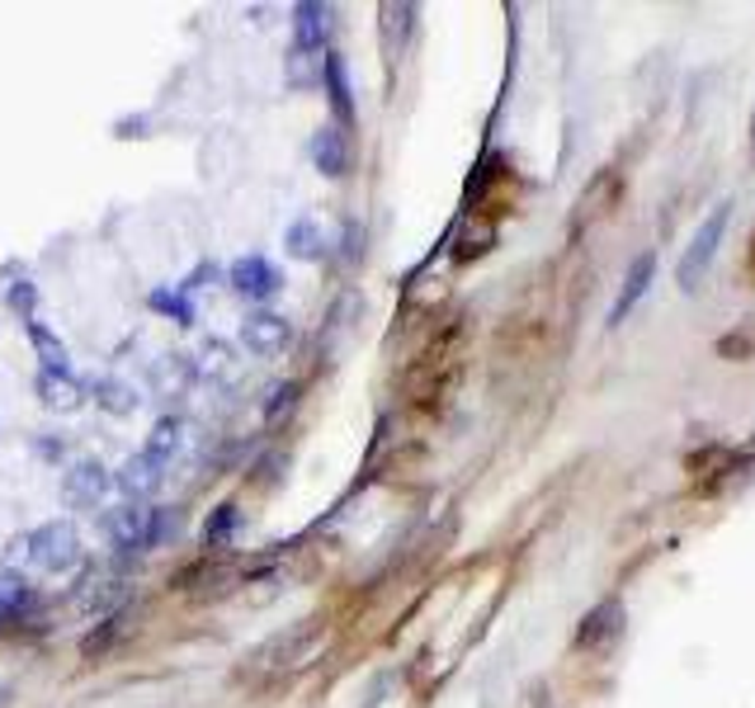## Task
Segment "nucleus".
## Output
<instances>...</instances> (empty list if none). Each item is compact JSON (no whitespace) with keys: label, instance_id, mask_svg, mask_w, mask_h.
Returning a JSON list of instances; mask_svg holds the SVG:
<instances>
[{"label":"nucleus","instance_id":"f257e3e1","mask_svg":"<svg viewBox=\"0 0 755 708\" xmlns=\"http://www.w3.org/2000/svg\"><path fill=\"white\" fill-rule=\"evenodd\" d=\"M29 562L38 567V572H52V577L71 572V567L81 562V534H76V524L52 520L43 529H33L29 534Z\"/></svg>","mask_w":755,"mask_h":708},{"label":"nucleus","instance_id":"f03ea898","mask_svg":"<svg viewBox=\"0 0 755 708\" xmlns=\"http://www.w3.org/2000/svg\"><path fill=\"white\" fill-rule=\"evenodd\" d=\"M727 223H732V208H727V204H718V213H708L704 227L694 232V242L685 246L680 269H675V279H680V288H685V293L699 288V279H704V269H708V260H713V250H718V242H723Z\"/></svg>","mask_w":755,"mask_h":708},{"label":"nucleus","instance_id":"7ed1b4c3","mask_svg":"<svg viewBox=\"0 0 755 708\" xmlns=\"http://www.w3.org/2000/svg\"><path fill=\"white\" fill-rule=\"evenodd\" d=\"M288 341H293V326H288V317H280V312H251V317L242 322V345L251 354H261V360L284 354Z\"/></svg>","mask_w":755,"mask_h":708},{"label":"nucleus","instance_id":"20e7f679","mask_svg":"<svg viewBox=\"0 0 755 708\" xmlns=\"http://www.w3.org/2000/svg\"><path fill=\"white\" fill-rule=\"evenodd\" d=\"M619 633H624V604L605 600L581 619V628H576V647H581V652H609V647L619 642Z\"/></svg>","mask_w":755,"mask_h":708},{"label":"nucleus","instance_id":"39448f33","mask_svg":"<svg viewBox=\"0 0 755 708\" xmlns=\"http://www.w3.org/2000/svg\"><path fill=\"white\" fill-rule=\"evenodd\" d=\"M227 284L242 293V298H251V303H265V298H274L280 293V269H274L265 255H242L232 269H227Z\"/></svg>","mask_w":755,"mask_h":708},{"label":"nucleus","instance_id":"423d86ee","mask_svg":"<svg viewBox=\"0 0 755 708\" xmlns=\"http://www.w3.org/2000/svg\"><path fill=\"white\" fill-rule=\"evenodd\" d=\"M109 486H114L109 468H105V463H95V459H86V463H76V468L67 472V482H62V496H67L71 505L90 510V505H99V501L109 496Z\"/></svg>","mask_w":755,"mask_h":708},{"label":"nucleus","instance_id":"0eeeda50","mask_svg":"<svg viewBox=\"0 0 755 708\" xmlns=\"http://www.w3.org/2000/svg\"><path fill=\"white\" fill-rule=\"evenodd\" d=\"M166 482V468L156 463V459H147V454H133V459H124V468L114 472V486L124 491V496L137 505V501H147V496H156V486Z\"/></svg>","mask_w":755,"mask_h":708},{"label":"nucleus","instance_id":"6e6552de","mask_svg":"<svg viewBox=\"0 0 755 708\" xmlns=\"http://www.w3.org/2000/svg\"><path fill=\"white\" fill-rule=\"evenodd\" d=\"M312 166L322 170L326 180H341V175L350 170V142L335 124H322L312 132Z\"/></svg>","mask_w":755,"mask_h":708},{"label":"nucleus","instance_id":"1a4fd4ad","mask_svg":"<svg viewBox=\"0 0 755 708\" xmlns=\"http://www.w3.org/2000/svg\"><path fill=\"white\" fill-rule=\"evenodd\" d=\"M331 19H335L331 6H316V0H303V6H293V38H297V48H303V52L326 48Z\"/></svg>","mask_w":755,"mask_h":708},{"label":"nucleus","instance_id":"9d476101","mask_svg":"<svg viewBox=\"0 0 755 708\" xmlns=\"http://www.w3.org/2000/svg\"><path fill=\"white\" fill-rule=\"evenodd\" d=\"M651 274H657V250H643L638 260L628 265V279H624V293H619V303H614V312H609V322L619 326L628 312H633V303L643 298V293L651 288Z\"/></svg>","mask_w":755,"mask_h":708},{"label":"nucleus","instance_id":"9b49d317","mask_svg":"<svg viewBox=\"0 0 755 708\" xmlns=\"http://www.w3.org/2000/svg\"><path fill=\"white\" fill-rule=\"evenodd\" d=\"M38 397H43V406L48 411H76L86 402V392H81V383L71 378V368L67 373H38Z\"/></svg>","mask_w":755,"mask_h":708},{"label":"nucleus","instance_id":"f8f14e48","mask_svg":"<svg viewBox=\"0 0 755 708\" xmlns=\"http://www.w3.org/2000/svg\"><path fill=\"white\" fill-rule=\"evenodd\" d=\"M284 250L293 255V260H322V255H326V232L316 227L312 218H297L284 232Z\"/></svg>","mask_w":755,"mask_h":708},{"label":"nucleus","instance_id":"ddd939ff","mask_svg":"<svg viewBox=\"0 0 755 708\" xmlns=\"http://www.w3.org/2000/svg\"><path fill=\"white\" fill-rule=\"evenodd\" d=\"M147 515L151 510H137V505H124L109 515V534L118 548H147Z\"/></svg>","mask_w":755,"mask_h":708},{"label":"nucleus","instance_id":"4468645a","mask_svg":"<svg viewBox=\"0 0 755 708\" xmlns=\"http://www.w3.org/2000/svg\"><path fill=\"white\" fill-rule=\"evenodd\" d=\"M180 449H185V425L175 421V416H166V421H156V425H151V435H147V449H143V454L166 468L175 454H180Z\"/></svg>","mask_w":755,"mask_h":708},{"label":"nucleus","instance_id":"2eb2a0df","mask_svg":"<svg viewBox=\"0 0 755 708\" xmlns=\"http://www.w3.org/2000/svg\"><path fill=\"white\" fill-rule=\"evenodd\" d=\"M95 402H99V411H109V416H133V411L143 406L137 387L124 383V378H99L95 383Z\"/></svg>","mask_w":755,"mask_h":708},{"label":"nucleus","instance_id":"dca6fc26","mask_svg":"<svg viewBox=\"0 0 755 708\" xmlns=\"http://www.w3.org/2000/svg\"><path fill=\"white\" fill-rule=\"evenodd\" d=\"M29 341L38 350V360H43V373H67V345L43 322H29Z\"/></svg>","mask_w":755,"mask_h":708},{"label":"nucleus","instance_id":"f3484780","mask_svg":"<svg viewBox=\"0 0 755 708\" xmlns=\"http://www.w3.org/2000/svg\"><path fill=\"white\" fill-rule=\"evenodd\" d=\"M322 81H326V90H331L335 114L350 118V81H345V62H341L335 52H326V57H322Z\"/></svg>","mask_w":755,"mask_h":708},{"label":"nucleus","instance_id":"a211bd4d","mask_svg":"<svg viewBox=\"0 0 755 708\" xmlns=\"http://www.w3.org/2000/svg\"><path fill=\"white\" fill-rule=\"evenodd\" d=\"M189 378H194L189 354H166V360L156 364V383H161V392H180Z\"/></svg>","mask_w":755,"mask_h":708},{"label":"nucleus","instance_id":"6ab92c4d","mask_svg":"<svg viewBox=\"0 0 755 708\" xmlns=\"http://www.w3.org/2000/svg\"><path fill=\"white\" fill-rule=\"evenodd\" d=\"M29 600V586L24 577H14V572H0V619H10L14 609H24Z\"/></svg>","mask_w":755,"mask_h":708},{"label":"nucleus","instance_id":"aec40b11","mask_svg":"<svg viewBox=\"0 0 755 708\" xmlns=\"http://www.w3.org/2000/svg\"><path fill=\"white\" fill-rule=\"evenodd\" d=\"M151 307L166 312V317H175L180 326H194V307H189L185 293H151Z\"/></svg>","mask_w":755,"mask_h":708},{"label":"nucleus","instance_id":"412c9836","mask_svg":"<svg viewBox=\"0 0 755 708\" xmlns=\"http://www.w3.org/2000/svg\"><path fill=\"white\" fill-rule=\"evenodd\" d=\"M232 529H236V510L223 505V510H217V520H208V548H223Z\"/></svg>","mask_w":755,"mask_h":708},{"label":"nucleus","instance_id":"4be33fe9","mask_svg":"<svg viewBox=\"0 0 755 708\" xmlns=\"http://www.w3.org/2000/svg\"><path fill=\"white\" fill-rule=\"evenodd\" d=\"M10 307H14V312H24V317H33V307H38V288H33L29 279H19V284L10 288Z\"/></svg>","mask_w":755,"mask_h":708},{"label":"nucleus","instance_id":"5701e85b","mask_svg":"<svg viewBox=\"0 0 755 708\" xmlns=\"http://www.w3.org/2000/svg\"><path fill=\"white\" fill-rule=\"evenodd\" d=\"M312 52H303V48H293V71H288V81L293 86H312Z\"/></svg>","mask_w":755,"mask_h":708},{"label":"nucleus","instance_id":"b1692460","mask_svg":"<svg viewBox=\"0 0 755 708\" xmlns=\"http://www.w3.org/2000/svg\"><path fill=\"white\" fill-rule=\"evenodd\" d=\"M204 368L227 373V345H223V341H208V345H204Z\"/></svg>","mask_w":755,"mask_h":708}]
</instances>
